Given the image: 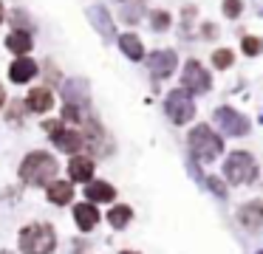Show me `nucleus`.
I'll use <instances>...</instances> for the list:
<instances>
[{"label":"nucleus","mask_w":263,"mask_h":254,"mask_svg":"<svg viewBox=\"0 0 263 254\" xmlns=\"http://www.w3.org/2000/svg\"><path fill=\"white\" fill-rule=\"evenodd\" d=\"M57 169H60V164L54 161L51 155H46V152H29V155L23 158V164H20V178H23L26 184L46 186L54 181Z\"/></svg>","instance_id":"f257e3e1"},{"label":"nucleus","mask_w":263,"mask_h":254,"mask_svg":"<svg viewBox=\"0 0 263 254\" xmlns=\"http://www.w3.org/2000/svg\"><path fill=\"white\" fill-rule=\"evenodd\" d=\"M57 246L54 229L46 223H31L20 231V251L23 254H51Z\"/></svg>","instance_id":"f03ea898"},{"label":"nucleus","mask_w":263,"mask_h":254,"mask_svg":"<svg viewBox=\"0 0 263 254\" xmlns=\"http://www.w3.org/2000/svg\"><path fill=\"white\" fill-rule=\"evenodd\" d=\"M187 141H190V150H193V155L198 158V161H212V158L221 155V150H223L221 139H218L206 124H198V127L190 133Z\"/></svg>","instance_id":"7ed1b4c3"},{"label":"nucleus","mask_w":263,"mask_h":254,"mask_svg":"<svg viewBox=\"0 0 263 254\" xmlns=\"http://www.w3.org/2000/svg\"><path fill=\"white\" fill-rule=\"evenodd\" d=\"M223 172H227V178L232 184H249V181H255L257 167L249 152H232L227 158V164H223Z\"/></svg>","instance_id":"20e7f679"},{"label":"nucleus","mask_w":263,"mask_h":254,"mask_svg":"<svg viewBox=\"0 0 263 254\" xmlns=\"http://www.w3.org/2000/svg\"><path fill=\"white\" fill-rule=\"evenodd\" d=\"M164 110H167V116H170L176 124H184V122H190V119L195 116V105H193V99H190L187 90H181V88L173 90V93L167 96Z\"/></svg>","instance_id":"39448f33"},{"label":"nucleus","mask_w":263,"mask_h":254,"mask_svg":"<svg viewBox=\"0 0 263 254\" xmlns=\"http://www.w3.org/2000/svg\"><path fill=\"white\" fill-rule=\"evenodd\" d=\"M46 127H48V133H51V141H54L57 150L74 155V152H80L82 147H85V139H82V133H77V130H65L60 122H48Z\"/></svg>","instance_id":"423d86ee"},{"label":"nucleus","mask_w":263,"mask_h":254,"mask_svg":"<svg viewBox=\"0 0 263 254\" xmlns=\"http://www.w3.org/2000/svg\"><path fill=\"white\" fill-rule=\"evenodd\" d=\"M181 90H187V93H204V90H210V73L204 71V65H201V62L190 60L187 65H184Z\"/></svg>","instance_id":"0eeeda50"},{"label":"nucleus","mask_w":263,"mask_h":254,"mask_svg":"<svg viewBox=\"0 0 263 254\" xmlns=\"http://www.w3.org/2000/svg\"><path fill=\"white\" fill-rule=\"evenodd\" d=\"M218 124H221V130L227 135H246L249 133V119H243L238 110H232V107H221V110L215 113Z\"/></svg>","instance_id":"6e6552de"},{"label":"nucleus","mask_w":263,"mask_h":254,"mask_svg":"<svg viewBox=\"0 0 263 254\" xmlns=\"http://www.w3.org/2000/svg\"><path fill=\"white\" fill-rule=\"evenodd\" d=\"M147 62H150L153 76H159V79H167L173 71H176V65H178V60H176V54H173V51H156Z\"/></svg>","instance_id":"1a4fd4ad"},{"label":"nucleus","mask_w":263,"mask_h":254,"mask_svg":"<svg viewBox=\"0 0 263 254\" xmlns=\"http://www.w3.org/2000/svg\"><path fill=\"white\" fill-rule=\"evenodd\" d=\"M37 73V62L29 60V56H17V60L12 62V68H9V76H12V82H29L31 76Z\"/></svg>","instance_id":"9d476101"},{"label":"nucleus","mask_w":263,"mask_h":254,"mask_svg":"<svg viewBox=\"0 0 263 254\" xmlns=\"http://www.w3.org/2000/svg\"><path fill=\"white\" fill-rule=\"evenodd\" d=\"M74 218H77V226H80L82 231H91L93 226L99 223V212L93 209V203H77Z\"/></svg>","instance_id":"9b49d317"},{"label":"nucleus","mask_w":263,"mask_h":254,"mask_svg":"<svg viewBox=\"0 0 263 254\" xmlns=\"http://www.w3.org/2000/svg\"><path fill=\"white\" fill-rule=\"evenodd\" d=\"M238 218H240V223L249 226V229H260V226H263V203H260V201L246 203V206L240 209Z\"/></svg>","instance_id":"f8f14e48"},{"label":"nucleus","mask_w":263,"mask_h":254,"mask_svg":"<svg viewBox=\"0 0 263 254\" xmlns=\"http://www.w3.org/2000/svg\"><path fill=\"white\" fill-rule=\"evenodd\" d=\"M51 105H54V96H51V90L48 88H34L29 93V107L34 113H46V110H51Z\"/></svg>","instance_id":"ddd939ff"},{"label":"nucleus","mask_w":263,"mask_h":254,"mask_svg":"<svg viewBox=\"0 0 263 254\" xmlns=\"http://www.w3.org/2000/svg\"><path fill=\"white\" fill-rule=\"evenodd\" d=\"M68 175H71V181H91L93 178V161L91 158H74L68 164Z\"/></svg>","instance_id":"4468645a"},{"label":"nucleus","mask_w":263,"mask_h":254,"mask_svg":"<svg viewBox=\"0 0 263 254\" xmlns=\"http://www.w3.org/2000/svg\"><path fill=\"white\" fill-rule=\"evenodd\" d=\"M85 198L88 201H114V186L105 184V181H88L85 186Z\"/></svg>","instance_id":"2eb2a0df"},{"label":"nucleus","mask_w":263,"mask_h":254,"mask_svg":"<svg viewBox=\"0 0 263 254\" xmlns=\"http://www.w3.org/2000/svg\"><path fill=\"white\" fill-rule=\"evenodd\" d=\"M6 48L14 51L17 56H26V54L31 51V37H29L26 31H12V34L6 37Z\"/></svg>","instance_id":"dca6fc26"},{"label":"nucleus","mask_w":263,"mask_h":254,"mask_svg":"<svg viewBox=\"0 0 263 254\" xmlns=\"http://www.w3.org/2000/svg\"><path fill=\"white\" fill-rule=\"evenodd\" d=\"M119 45H122V51H125L130 60H142V56H144V48H142V43H139L136 34H122Z\"/></svg>","instance_id":"f3484780"},{"label":"nucleus","mask_w":263,"mask_h":254,"mask_svg":"<svg viewBox=\"0 0 263 254\" xmlns=\"http://www.w3.org/2000/svg\"><path fill=\"white\" fill-rule=\"evenodd\" d=\"M71 195H74V189H71L65 181H57V184L48 186V201L51 203H68Z\"/></svg>","instance_id":"a211bd4d"},{"label":"nucleus","mask_w":263,"mask_h":254,"mask_svg":"<svg viewBox=\"0 0 263 254\" xmlns=\"http://www.w3.org/2000/svg\"><path fill=\"white\" fill-rule=\"evenodd\" d=\"M130 214H133V209H130V206H125V203H119V206L110 209L108 220H110V226H114V229H122V226H127Z\"/></svg>","instance_id":"6ab92c4d"},{"label":"nucleus","mask_w":263,"mask_h":254,"mask_svg":"<svg viewBox=\"0 0 263 254\" xmlns=\"http://www.w3.org/2000/svg\"><path fill=\"white\" fill-rule=\"evenodd\" d=\"M240 48H243L246 56H255V54H260V51H263V40H257V37H243Z\"/></svg>","instance_id":"aec40b11"},{"label":"nucleus","mask_w":263,"mask_h":254,"mask_svg":"<svg viewBox=\"0 0 263 254\" xmlns=\"http://www.w3.org/2000/svg\"><path fill=\"white\" fill-rule=\"evenodd\" d=\"M150 23H153V28H159V31H164V28L170 26V14H167V11H153V17H150Z\"/></svg>","instance_id":"412c9836"},{"label":"nucleus","mask_w":263,"mask_h":254,"mask_svg":"<svg viewBox=\"0 0 263 254\" xmlns=\"http://www.w3.org/2000/svg\"><path fill=\"white\" fill-rule=\"evenodd\" d=\"M212 62H215V68H229L232 65V51H215Z\"/></svg>","instance_id":"4be33fe9"},{"label":"nucleus","mask_w":263,"mask_h":254,"mask_svg":"<svg viewBox=\"0 0 263 254\" xmlns=\"http://www.w3.org/2000/svg\"><path fill=\"white\" fill-rule=\"evenodd\" d=\"M240 9H243L240 0H223V14H227V17H238Z\"/></svg>","instance_id":"5701e85b"},{"label":"nucleus","mask_w":263,"mask_h":254,"mask_svg":"<svg viewBox=\"0 0 263 254\" xmlns=\"http://www.w3.org/2000/svg\"><path fill=\"white\" fill-rule=\"evenodd\" d=\"M93 17H97L99 28H102L105 34H110V26H108V20H105V11H102V9H93Z\"/></svg>","instance_id":"b1692460"},{"label":"nucleus","mask_w":263,"mask_h":254,"mask_svg":"<svg viewBox=\"0 0 263 254\" xmlns=\"http://www.w3.org/2000/svg\"><path fill=\"white\" fill-rule=\"evenodd\" d=\"M210 186H212V189H215V192H218V195H223V186H221V184H218V181H215V178H210Z\"/></svg>","instance_id":"393cba45"},{"label":"nucleus","mask_w":263,"mask_h":254,"mask_svg":"<svg viewBox=\"0 0 263 254\" xmlns=\"http://www.w3.org/2000/svg\"><path fill=\"white\" fill-rule=\"evenodd\" d=\"M3 102H6V93H3V88H0V107H3Z\"/></svg>","instance_id":"a878e982"},{"label":"nucleus","mask_w":263,"mask_h":254,"mask_svg":"<svg viewBox=\"0 0 263 254\" xmlns=\"http://www.w3.org/2000/svg\"><path fill=\"white\" fill-rule=\"evenodd\" d=\"M0 20H3V6H0Z\"/></svg>","instance_id":"bb28decb"},{"label":"nucleus","mask_w":263,"mask_h":254,"mask_svg":"<svg viewBox=\"0 0 263 254\" xmlns=\"http://www.w3.org/2000/svg\"><path fill=\"white\" fill-rule=\"evenodd\" d=\"M122 254H133V251H122Z\"/></svg>","instance_id":"cd10ccee"},{"label":"nucleus","mask_w":263,"mask_h":254,"mask_svg":"<svg viewBox=\"0 0 263 254\" xmlns=\"http://www.w3.org/2000/svg\"><path fill=\"white\" fill-rule=\"evenodd\" d=\"M0 254H9V251H0Z\"/></svg>","instance_id":"c85d7f7f"},{"label":"nucleus","mask_w":263,"mask_h":254,"mask_svg":"<svg viewBox=\"0 0 263 254\" xmlns=\"http://www.w3.org/2000/svg\"><path fill=\"white\" fill-rule=\"evenodd\" d=\"M257 254H263V251H257Z\"/></svg>","instance_id":"c756f323"}]
</instances>
